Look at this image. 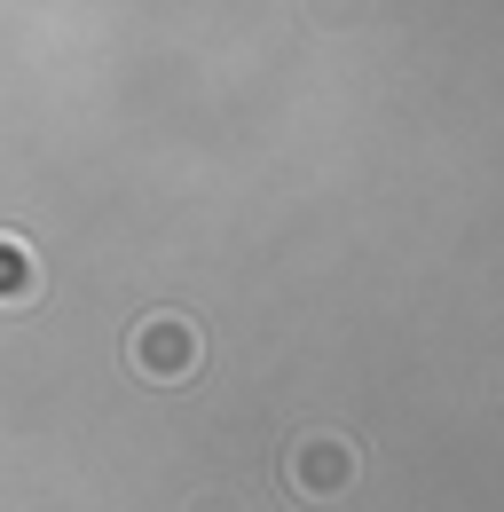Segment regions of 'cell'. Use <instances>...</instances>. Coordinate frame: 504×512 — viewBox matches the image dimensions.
<instances>
[{
    "mask_svg": "<svg viewBox=\"0 0 504 512\" xmlns=\"http://www.w3.org/2000/svg\"><path fill=\"white\" fill-rule=\"evenodd\" d=\"M347 473H355V457L339 442H308L292 457V481H300V489H347Z\"/></svg>",
    "mask_w": 504,
    "mask_h": 512,
    "instance_id": "cell-2",
    "label": "cell"
},
{
    "mask_svg": "<svg viewBox=\"0 0 504 512\" xmlns=\"http://www.w3.org/2000/svg\"><path fill=\"white\" fill-rule=\"evenodd\" d=\"M32 292H40V260H32L24 237L0 229V300H32Z\"/></svg>",
    "mask_w": 504,
    "mask_h": 512,
    "instance_id": "cell-3",
    "label": "cell"
},
{
    "mask_svg": "<svg viewBox=\"0 0 504 512\" xmlns=\"http://www.w3.org/2000/svg\"><path fill=\"white\" fill-rule=\"evenodd\" d=\"M189 363H197V331L182 316H150L134 331V371L142 379H182Z\"/></svg>",
    "mask_w": 504,
    "mask_h": 512,
    "instance_id": "cell-1",
    "label": "cell"
}]
</instances>
